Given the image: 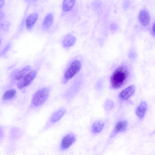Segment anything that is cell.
Listing matches in <instances>:
<instances>
[{"instance_id": "obj_1", "label": "cell", "mask_w": 155, "mask_h": 155, "mask_svg": "<svg viewBox=\"0 0 155 155\" xmlns=\"http://www.w3.org/2000/svg\"><path fill=\"white\" fill-rule=\"evenodd\" d=\"M128 74V70L124 66L120 67L116 69L110 78L112 87L117 89L122 87L126 82Z\"/></svg>"}, {"instance_id": "obj_2", "label": "cell", "mask_w": 155, "mask_h": 155, "mask_svg": "<svg viewBox=\"0 0 155 155\" xmlns=\"http://www.w3.org/2000/svg\"><path fill=\"white\" fill-rule=\"evenodd\" d=\"M50 93V90L47 87H44L38 90L33 96L32 105L35 107L42 105L48 99Z\"/></svg>"}, {"instance_id": "obj_3", "label": "cell", "mask_w": 155, "mask_h": 155, "mask_svg": "<svg viewBox=\"0 0 155 155\" xmlns=\"http://www.w3.org/2000/svg\"><path fill=\"white\" fill-rule=\"evenodd\" d=\"M81 67V63L80 61L75 60L73 61L64 73L63 83H66L74 76L80 71Z\"/></svg>"}, {"instance_id": "obj_4", "label": "cell", "mask_w": 155, "mask_h": 155, "mask_svg": "<svg viewBox=\"0 0 155 155\" xmlns=\"http://www.w3.org/2000/svg\"><path fill=\"white\" fill-rule=\"evenodd\" d=\"M36 74L37 72L35 70L29 72L18 83V88L22 89L29 85L36 77Z\"/></svg>"}, {"instance_id": "obj_5", "label": "cell", "mask_w": 155, "mask_h": 155, "mask_svg": "<svg viewBox=\"0 0 155 155\" xmlns=\"http://www.w3.org/2000/svg\"><path fill=\"white\" fill-rule=\"evenodd\" d=\"M75 136L73 133L68 134L62 139L60 145V148L61 151H64L68 149L75 141Z\"/></svg>"}, {"instance_id": "obj_6", "label": "cell", "mask_w": 155, "mask_h": 155, "mask_svg": "<svg viewBox=\"0 0 155 155\" xmlns=\"http://www.w3.org/2000/svg\"><path fill=\"white\" fill-rule=\"evenodd\" d=\"M80 81H77L75 82L66 92L64 97L68 101L73 98L79 91L80 87Z\"/></svg>"}, {"instance_id": "obj_7", "label": "cell", "mask_w": 155, "mask_h": 155, "mask_svg": "<svg viewBox=\"0 0 155 155\" xmlns=\"http://www.w3.org/2000/svg\"><path fill=\"white\" fill-rule=\"evenodd\" d=\"M135 91V85H130L122 91L119 95V98L122 100H126L134 94Z\"/></svg>"}, {"instance_id": "obj_8", "label": "cell", "mask_w": 155, "mask_h": 155, "mask_svg": "<svg viewBox=\"0 0 155 155\" xmlns=\"http://www.w3.org/2000/svg\"><path fill=\"white\" fill-rule=\"evenodd\" d=\"M66 111V109L64 107H61L57 110L51 116L50 122L54 123L59 121L65 114Z\"/></svg>"}, {"instance_id": "obj_9", "label": "cell", "mask_w": 155, "mask_h": 155, "mask_svg": "<svg viewBox=\"0 0 155 155\" xmlns=\"http://www.w3.org/2000/svg\"><path fill=\"white\" fill-rule=\"evenodd\" d=\"M147 104L145 101H142L137 107L135 113L140 119H142L143 118L147 110Z\"/></svg>"}, {"instance_id": "obj_10", "label": "cell", "mask_w": 155, "mask_h": 155, "mask_svg": "<svg viewBox=\"0 0 155 155\" xmlns=\"http://www.w3.org/2000/svg\"><path fill=\"white\" fill-rule=\"evenodd\" d=\"M127 121L125 120H123L119 121L115 127L114 134H116L118 133L125 131L127 129Z\"/></svg>"}, {"instance_id": "obj_11", "label": "cell", "mask_w": 155, "mask_h": 155, "mask_svg": "<svg viewBox=\"0 0 155 155\" xmlns=\"http://www.w3.org/2000/svg\"><path fill=\"white\" fill-rule=\"evenodd\" d=\"M38 18L37 13H34L29 15L27 17L26 22V25L27 28L30 30L33 27Z\"/></svg>"}, {"instance_id": "obj_12", "label": "cell", "mask_w": 155, "mask_h": 155, "mask_svg": "<svg viewBox=\"0 0 155 155\" xmlns=\"http://www.w3.org/2000/svg\"><path fill=\"white\" fill-rule=\"evenodd\" d=\"M139 19L142 24L145 26L147 25L150 20L149 13L146 11H141L139 13Z\"/></svg>"}, {"instance_id": "obj_13", "label": "cell", "mask_w": 155, "mask_h": 155, "mask_svg": "<svg viewBox=\"0 0 155 155\" xmlns=\"http://www.w3.org/2000/svg\"><path fill=\"white\" fill-rule=\"evenodd\" d=\"M76 39L72 35L69 34L66 35L63 41V45L66 47H69L73 45L75 43Z\"/></svg>"}, {"instance_id": "obj_14", "label": "cell", "mask_w": 155, "mask_h": 155, "mask_svg": "<svg viewBox=\"0 0 155 155\" xmlns=\"http://www.w3.org/2000/svg\"><path fill=\"white\" fill-rule=\"evenodd\" d=\"M104 126L103 122L101 120L94 122L91 126V131L94 134L100 132L103 129Z\"/></svg>"}, {"instance_id": "obj_15", "label": "cell", "mask_w": 155, "mask_h": 155, "mask_svg": "<svg viewBox=\"0 0 155 155\" xmlns=\"http://www.w3.org/2000/svg\"><path fill=\"white\" fill-rule=\"evenodd\" d=\"M54 17L52 14H48L45 16L42 24V28L44 30L48 29L51 25Z\"/></svg>"}, {"instance_id": "obj_16", "label": "cell", "mask_w": 155, "mask_h": 155, "mask_svg": "<svg viewBox=\"0 0 155 155\" xmlns=\"http://www.w3.org/2000/svg\"><path fill=\"white\" fill-rule=\"evenodd\" d=\"M31 69L30 66H26L16 74L14 77L17 80H21L30 71Z\"/></svg>"}, {"instance_id": "obj_17", "label": "cell", "mask_w": 155, "mask_h": 155, "mask_svg": "<svg viewBox=\"0 0 155 155\" xmlns=\"http://www.w3.org/2000/svg\"><path fill=\"white\" fill-rule=\"evenodd\" d=\"M75 0H64L62 4V8L64 12L70 10L74 6Z\"/></svg>"}, {"instance_id": "obj_18", "label": "cell", "mask_w": 155, "mask_h": 155, "mask_svg": "<svg viewBox=\"0 0 155 155\" xmlns=\"http://www.w3.org/2000/svg\"><path fill=\"white\" fill-rule=\"evenodd\" d=\"M16 93V91L14 89L9 90L6 91L3 95L2 99L7 101L14 98Z\"/></svg>"}, {"instance_id": "obj_19", "label": "cell", "mask_w": 155, "mask_h": 155, "mask_svg": "<svg viewBox=\"0 0 155 155\" xmlns=\"http://www.w3.org/2000/svg\"><path fill=\"white\" fill-rule=\"evenodd\" d=\"M114 106V102L110 100H106L104 104V108L107 111H109L112 109Z\"/></svg>"}, {"instance_id": "obj_20", "label": "cell", "mask_w": 155, "mask_h": 155, "mask_svg": "<svg viewBox=\"0 0 155 155\" xmlns=\"http://www.w3.org/2000/svg\"><path fill=\"white\" fill-rule=\"evenodd\" d=\"M5 3V0H0V8L3 7Z\"/></svg>"}, {"instance_id": "obj_21", "label": "cell", "mask_w": 155, "mask_h": 155, "mask_svg": "<svg viewBox=\"0 0 155 155\" xmlns=\"http://www.w3.org/2000/svg\"><path fill=\"white\" fill-rule=\"evenodd\" d=\"M4 17V14L3 12L0 10V21Z\"/></svg>"}, {"instance_id": "obj_22", "label": "cell", "mask_w": 155, "mask_h": 155, "mask_svg": "<svg viewBox=\"0 0 155 155\" xmlns=\"http://www.w3.org/2000/svg\"><path fill=\"white\" fill-rule=\"evenodd\" d=\"M152 33L154 35L155 34V25L154 24L152 26Z\"/></svg>"}, {"instance_id": "obj_23", "label": "cell", "mask_w": 155, "mask_h": 155, "mask_svg": "<svg viewBox=\"0 0 155 155\" xmlns=\"http://www.w3.org/2000/svg\"><path fill=\"white\" fill-rule=\"evenodd\" d=\"M2 134V130H1L0 129V137L1 136Z\"/></svg>"}, {"instance_id": "obj_24", "label": "cell", "mask_w": 155, "mask_h": 155, "mask_svg": "<svg viewBox=\"0 0 155 155\" xmlns=\"http://www.w3.org/2000/svg\"></svg>"}]
</instances>
